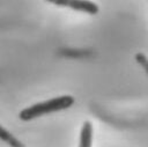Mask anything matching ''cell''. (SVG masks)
Instances as JSON below:
<instances>
[{"label": "cell", "mask_w": 148, "mask_h": 147, "mask_svg": "<svg viewBox=\"0 0 148 147\" xmlns=\"http://www.w3.org/2000/svg\"><path fill=\"white\" fill-rule=\"evenodd\" d=\"M75 100L73 96L69 95H64V96H58L44 102H39L36 103L34 105H30L25 109H23L18 117L23 122H29L31 119L38 118L40 116L44 115H49L52 112H57V111H61L65 109H68L69 106H72L74 104Z\"/></svg>", "instance_id": "obj_1"}, {"label": "cell", "mask_w": 148, "mask_h": 147, "mask_svg": "<svg viewBox=\"0 0 148 147\" xmlns=\"http://www.w3.org/2000/svg\"><path fill=\"white\" fill-rule=\"evenodd\" d=\"M45 1L53 3L56 6L67 7L76 12H82L91 15L97 14L99 10L98 6L90 0H45Z\"/></svg>", "instance_id": "obj_2"}, {"label": "cell", "mask_w": 148, "mask_h": 147, "mask_svg": "<svg viewBox=\"0 0 148 147\" xmlns=\"http://www.w3.org/2000/svg\"><path fill=\"white\" fill-rule=\"evenodd\" d=\"M92 145V124L86 120L81 127L79 147H91Z\"/></svg>", "instance_id": "obj_3"}, {"label": "cell", "mask_w": 148, "mask_h": 147, "mask_svg": "<svg viewBox=\"0 0 148 147\" xmlns=\"http://www.w3.org/2000/svg\"><path fill=\"white\" fill-rule=\"evenodd\" d=\"M0 140L6 142V144H8L10 147H24V145L18 139H16L12 133H9L1 125H0Z\"/></svg>", "instance_id": "obj_4"}, {"label": "cell", "mask_w": 148, "mask_h": 147, "mask_svg": "<svg viewBox=\"0 0 148 147\" xmlns=\"http://www.w3.org/2000/svg\"><path fill=\"white\" fill-rule=\"evenodd\" d=\"M135 60L141 65V67L146 71L147 75H148V59H147V57L142 53H136L135 54Z\"/></svg>", "instance_id": "obj_5"}]
</instances>
